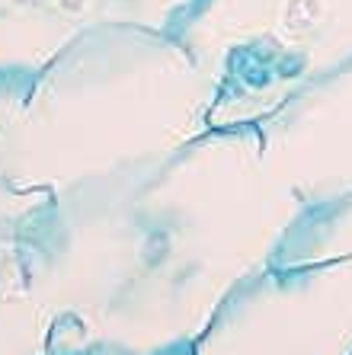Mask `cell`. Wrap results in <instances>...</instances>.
I'll return each mask as SVG.
<instances>
[{"label":"cell","mask_w":352,"mask_h":355,"mask_svg":"<svg viewBox=\"0 0 352 355\" xmlns=\"http://www.w3.org/2000/svg\"><path fill=\"white\" fill-rule=\"evenodd\" d=\"M215 90L170 33L99 26L33 77L13 125V176L65 192L160 164L212 132Z\"/></svg>","instance_id":"cell-1"},{"label":"cell","mask_w":352,"mask_h":355,"mask_svg":"<svg viewBox=\"0 0 352 355\" xmlns=\"http://www.w3.org/2000/svg\"><path fill=\"white\" fill-rule=\"evenodd\" d=\"M262 154L308 211L352 196V64L256 122Z\"/></svg>","instance_id":"cell-3"},{"label":"cell","mask_w":352,"mask_h":355,"mask_svg":"<svg viewBox=\"0 0 352 355\" xmlns=\"http://www.w3.org/2000/svg\"><path fill=\"white\" fill-rule=\"evenodd\" d=\"M196 0H0V74L35 77L99 26L173 33Z\"/></svg>","instance_id":"cell-4"},{"label":"cell","mask_w":352,"mask_h":355,"mask_svg":"<svg viewBox=\"0 0 352 355\" xmlns=\"http://www.w3.org/2000/svg\"><path fill=\"white\" fill-rule=\"evenodd\" d=\"M170 35L212 83V128L256 125L352 64V0H196Z\"/></svg>","instance_id":"cell-2"},{"label":"cell","mask_w":352,"mask_h":355,"mask_svg":"<svg viewBox=\"0 0 352 355\" xmlns=\"http://www.w3.org/2000/svg\"><path fill=\"white\" fill-rule=\"evenodd\" d=\"M333 259H352V196L308 211L276 253V263L285 269Z\"/></svg>","instance_id":"cell-5"}]
</instances>
